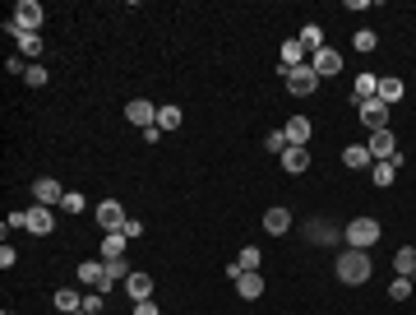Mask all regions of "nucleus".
<instances>
[{
    "instance_id": "nucleus-1",
    "label": "nucleus",
    "mask_w": 416,
    "mask_h": 315,
    "mask_svg": "<svg viewBox=\"0 0 416 315\" xmlns=\"http://www.w3.org/2000/svg\"><path fill=\"white\" fill-rule=\"evenodd\" d=\"M42 23H46L42 5H37V0H19V5H14V19H5V32H10V37H19V32H37Z\"/></svg>"
},
{
    "instance_id": "nucleus-2",
    "label": "nucleus",
    "mask_w": 416,
    "mask_h": 315,
    "mask_svg": "<svg viewBox=\"0 0 416 315\" xmlns=\"http://www.w3.org/2000/svg\"><path fill=\"white\" fill-rule=\"evenodd\" d=\"M338 278L347 287H361L370 278V255L366 251H352V246H347V251L338 255Z\"/></svg>"
},
{
    "instance_id": "nucleus-3",
    "label": "nucleus",
    "mask_w": 416,
    "mask_h": 315,
    "mask_svg": "<svg viewBox=\"0 0 416 315\" xmlns=\"http://www.w3.org/2000/svg\"><path fill=\"white\" fill-rule=\"evenodd\" d=\"M282 84H287L292 97H310L315 88H319V75H315L310 65H296V70H282Z\"/></svg>"
},
{
    "instance_id": "nucleus-4",
    "label": "nucleus",
    "mask_w": 416,
    "mask_h": 315,
    "mask_svg": "<svg viewBox=\"0 0 416 315\" xmlns=\"http://www.w3.org/2000/svg\"><path fill=\"white\" fill-rule=\"evenodd\" d=\"M347 241H352V251L375 246V241H379V222H375V218H352V222H347Z\"/></svg>"
},
{
    "instance_id": "nucleus-5",
    "label": "nucleus",
    "mask_w": 416,
    "mask_h": 315,
    "mask_svg": "<svg viewBox=\"0 0 416 315\" xmlns=\"http://www.w3.org/2000/svg\"><path fill=\"white\" fill-rule=\"evenodd\" d=\"M97 222H102V232H125V204L121 200H102V204H97Z\"/></svg>"
},
{
    "instance_id": "nucleus-6",
    "label": "nucleus",
    "mask_w": 416,
    "mask_h": 315,
    "mask_svg": "<svg viewBox=\"0 0 416 315\" xmlns=\"http://www.w3.org/2000/svg\"><path fill=\"white\" fill-rule=\"evenodd\" d=\"M125 121L139 126V130H148V126H157V107L148 102V97H135V102L125 107Z\"/></svg>"
},
{
    "instance_id": "nucleus-7",
    "label": "nucleus",
    "mask_w": 416,
    "mask_h": 315,
    "mask_svg": "<svg viewBox=\"0 0 416 315\" xmlns=\"http://www.w3.org/2000/svg\"><path fill=\"white\" fill-rule=\"evenodd\" d=\"M366 149H370V158H375V162H393V158H398V144H393V130H375Z\"/></svg>"
},
{
    "instance_id": "nucleus-8",
    "label": "nucleus",
    "mask_w": 416,
    "mask_h": 315,
    "mask_svg": "<svg viewBox=\"0 0 416 315\" xmlns=\"http://www.w3.org/2000/svg\"><path fill=\"white\" fill-rule=\"evenodd\" d=\"M361 126L375 135V130H388V107L379 102V97H370V102H361Z\"/></svg>"
},
{
    "instance_id": "nucleus-9",
    "label": "nucleus",
    "mask_w": 416,
    "mask_h": 315,
    "mask_svg": "<svg viewBox=\"0 0 416 315\" xmlns=\"http://www.w3.org/2000/svg\"><path fill=\"white\" fill-rule=\"evenodd\" d=\"M310 70H315V75H319V79L338 75V70H342V51H333V47L315 51V56H310Z\"/></svg>"
},
{
    "instance_id": "nucleus-10",
    "label": "nucleus",
    "mask_w": 416,
    "mask_h": 315,
    "mask_svg": "<svg viewBox=\"0 0 416 315\" xmlns=\"http://www.w3.org/2000/svg\"><path fill=\"white\" fill-rule=\"evenodd\" d=\"M32 195H37V204H61L65 200V190H61V181H51V176H37V181H32Z\"/></svg>"
},
{
    "instance_id": "nucleus-11",
    "label": "nucleus",
    "mask_w": 416,
    "mask_h": 315,
    "mask_svg": "<svg viewBox=\"0 0 416 315\" xmlns=\"http://www.w3.org/2000/svg\"><path fill=\"white\" fill-rule=\"evenodd\" d=\"M28 232H37V236L56 232V218H51V209H46V204H32L28 209Z\"/></svg>"
},
{
    "instance_id": "nucleus-12",
    "label": "nucleus",
    "mask_w": 416,
    "mask_h": 315,
    "mask_svg": "<svg viewBox=\"0 0 416 315\" xmlns=\"http://www.w3.org/2000/svg\"><path fill=\"white\" fill-rule=\"evenodd\" d=\"M125 292L135 301H153V278H148V274H130V278H125Z\"/></svg>"
},
{
    "instance_id": "nucleus-13",
    "label": "nucleus",
    "mask_w": 416,
    "mask_h": 315,
    "mask_svg": "<svg viewBox=\"0 0 416 315\" xmlns=\"http://www.w3.org/2000/svg\"><path fill=\"white\" fill-rule=\"evenodd\" d=\"M282 167H287L292 176H301L310 167V153H306V149H296V144H287V149H282Z\"/></svg>"
},
{
    "instance_id": "nucleus-14",
    "label": "nucleus",
    "mask_w": 416,
    "mask_h": 315,
    "mask_svg": "<svg viewBox=\"0 0 416 315\" xmlns=\"http://www.w3.org/2000/svg\"><path fill=\"white\" fill-rule=\"evenodd\" d=\"M282 135H287V144L306 149V140H310V121H306V116H292V121L282 126Z\"/></svg>"
},
{
    "instance_id": "nucleus-15",
    "label": "nucleus",
    "mask_w": 416,
    "mask_h": 315,
    "mask_svg": "<svg viewBox=\"0 0 416 315\" xmlns=\"http://www.w3.org/2000/svg\"><path fill=\"white\" fill-rule=\"evenodd\" d=\"M264 227H268V232H273V236H282V232H287V227H292V213H287V209H282V204H273V209H268V213H264Z\"/></svg>"
},
{
    "instance_id": "nucleus-16",
    "label": "nucleus",
    "mask_w": 416,
    "mask_h": 315,
    "mask_svg": "<svg viewBox=\"0 0 416 315\" xmlns=\"http://www.w3.org/2000/svg\"><path fill=\"white\" fill-rule=\"evenodd\" d=\"M277 56H282V70H296V65H306V47H301V42H282V51H277Z\"/></svg>"
},
{
    "instance_id": "nucleus-17",
    "label": "nucleus",
    "mask_w": 416,
    "mask_h": 315,
    "mask_svg": "<svg viewBox=\"0 0 416 315\" xmlns=\"http://www.w3.org/2000/svg\"><path fill=\"white\" fill-rule=\"evenodd\" d=\"M236 292H241L246 301L264 297V278H259V274H241V278H236Z\"/></svg>"
},
{
    "instance_id": "nucleus-18",
    "label": "nucleus",
    "mask_w": 416,
    "mask_h": 315,
    "mask_svg": "<svg viewBox=\"0 0 416 315\" xmlns=\"http://www.w3.org/2000/svg\"><path fill=\"white\" fill-rule=\"evenodd\" d=\"M375 97H379L384 107H393V102L402 97V79H393V75H388V79H379V93H375Z\"/></svg>"
},
{
    "instance_id": "nucleus-19",
    "label": "nucleus",
    "mask_w": 416,
    "mask_h": 315,
    "mask_svg": "<svg viewBox=\"0 0 416 315\" xmlns=\"http://www.w3.org/2000/svg\"><path fill=\"white\" fill-rule=\"evenodd\" d=\"M56 311H65V315H75V311H83V301H79V292L75 287H61V292H56Z\"/></svg>"
},
{
    "instance_id": "nucleus-20",
    "label": "nucleus",
    "mask_w": 416,
    "mask_h": 315,
    "mask_svg": "<svg viewBox=\"0 0 416 315\" xmlns=\"http://www.w3.org/2000/svg\"><path fill=\"white\" fill-rule=\"evenodd\" d=\"M102 265H107V278H102V292H107V287H116V283H125V278H130V269H125V260H102Z\"/></svg>"
},
{
    "instance_id": "nucleus-21",
    "label": "nucleus",
    "mask_w": 416,
    "mask_h": 315,
    "mask_svg": "<svg viewBox=\"0 0 416 315\" xmlns=\"http://www.w3.org/2000/svg\"><path fill=\"white\" fill-rule=\"evenodd\" d=\"M296 42H301V47L315 56V51H324V28H319V23H306V32H301Z\"/></svg>"
},
{
    "instance_id": "nucleus-22",
    "label": "nucleus",
    "mask_w": 416,
    "mask_h": 315,
    "mask_svg": "<svg viewBox=\"0 0 416 315\" xmlns=\"http://www.w3.org/2000/svg\"><path fill=\"white\" fill-rule=\"evenodd\" d=\"M398 158H393V162H375V167H370V176H375V186H393V176H398Z\"/></svg>"
},
{
    "instance_id": "nucleus-23",
    "label": "nucleus",
    "mask_w": 416,
    "mask_h": 315,
    "mask_svg": "<svg viewBox=\"0 0 416 315\" xmlns=\"http://www.w3.org/2000/svg\"><path fill=\"white\" fill-rule=\"evenodd\" d=\"M393 269H398V278H412L416 274V251L412 246H402V251L393 255Z\"/></svg>"
},
{
    "instance_id": "nucleus-24",
    "label": "nucleus",
    "mask_w": 416,
    "mask_h": 315,
    "mask_svg": "<svg viewBox=\"0 0 416 315\" xmlns=\"http://www.w3.org/2000/svg\"><path fill=\"white\" fill-rule=\"evenodd\" d=\"M102 260H125V232H107V241H102Z\"/></svg>"
},
{
    "instance_id": "nucleus-25",
    "label": "nucleus",
    "mask_w": 416,
    "mask_h": 315,
    "mask_svg": "<svg viewBox=\"0 0 416 315\" xmlns=\"http://www.w3.org/2000/svg\"><path fill=\"white\" fill-rule=\"evenodd\" d=\"M342 162H347V167H375V158H370L366 144H352V149L342 153Z\"/></svg>"
},
{
    "instance_id": "nucleus-26",
    "label": "nucleus",
    "mask_w": 416,
    "mask_h": 315,
    "mask_svg": "<svg viewBox=\"0 0 416 315\" xmlns=\"http://www.w3.org/2000/svg\"><path fill=\"white\" fill-rule=\"evenodd\" d=\"M14 42H19V51H23V56H42V32H19Z\"/></svg>"
},
{
    "instance_id": "nucleus-27",
    "label": "nucleus",
    "mask_w": 416,
    "mask_h": 315,
    "mask_svg": "<svg viewBox=\"0 0 416 315\" xmlns=\"http://www.w3.org/2000/svg\"><path fill=\"white\" fill-rule=\"evenodd\" d=\"M236 265H241V274H259V246H246L236 255Z\"/></svg>"
},
{
    "instance_id": "nucleus-28",
    "label": "nucleus",
    "mask_w": 416,
    "mask_h": 315,
    "mask_svg": "<svg viewBox=\"0 0 416 315\" xmlns=\"http://www.w3.org/2000/svg\"><path fill=\"white\" fill-rule=\"evenodd\" d=\"M181 126V107H157V130H176Z\"/></svg>"
},
{
    "instance_id": "nucleus-29",
    "label": "nucleus",
    "mask_w": 416,
    "mask_h": 315,
    "mask_svg": "<svg viewBox=\"0 0 416 315\" xmlns=\"http://www.w3.org/2000/svg\"><path fill=\"white\" fill-rule=\"evenodd\" d=\"M352 47H356V51H375V47H379V37H375L370 28H361V32L352 37Z\"/></svg>"
},
{
    "instance_id": "nucleus-30",
    "label": "nucleus",
    "mask_w": 416,
    "mask_h": 315,
    "mask_svg": "<svg viewBox=\"0 0 416 315\" xmlns=\"http://www.w3.org/2000/svg\"><path fill=\"white\" fill-rule=\"evenodd\" d=\"M388 297L407 301V297H412V278H393V283H388Z\"/></svg>"
},
{
    "instance_id": "nucleus-31",
    "label": "nucleus",
    "mask_w": 416,
    "mask_h": 315,
    "mask_svg": "<svg viewBox=\"0 0 416 315\" xmlns=\"http://www.w3.org/2000/svg\"><path fill=\"white\" fill-rule=\"evenodd\" d=\"M264 144H268V153L282 158V149H287V135H282V130H268V140H264Z\"/></svg>"
},
{
    "instance_id": "nucleus-32",
    "label": "nucleus",
    "mask_w": 416,
    "mask_h": 315,
    "mask_svg": "<svg viewBox=\"0 0 416 315\" xmlns=\"http://www.w3.org/2000/svg\"><path fill=\"white\" fill-rule=\"evenodd\" d=\"M32 88H46V65H28V75H23Z\"/></svg>"
},
{
    "instance_id": "nucleus-33",
    "label": "nucleus",
    "mask_w": 416,
    "mask_h": 315,
    "mask_svg": "<svg viewBox=\"0 0 416 315\" xmlns=\"http://www.w3.org/2000/svg\"><path fill=\"white\" fill-rule=\"evenodd\" d=\"M61 209H65V213H83V195H65Z\"/></svg>"
},
{
    "instance_id": "nucleus-34",
    "label": "nucleus",
    "mask_w": 416,
    "mask_h": 315,
    "mask_svg": "<svg viewBox=\"0 0 416 315\" xmlns=\"http://www.w3.org/2000/svg\"><path fill=\"white\" fill-rule=\"evenodd\" d=\"M83 311H88V315L102 311V292H88V297H83Z\"/></svg>"
},
{
    "instance_id": "nucleus-35",
    "label": "nucleus",
    "mask_w": 416,
    "mask_h": 315,
    "mask_svg": "<svg viewBox=\"0 0 416 315\" xmlns=\"http://www.w3.org/2000/svg\"><path fill=\"white\" fill-rule=\"evenodd\" d=\"M5 70H10V75H28V65H23V56H10V61H5Z\"/></svg>"
},
{
    "instance_id": "nucleus-36",
    "label": "nucleus",
    "mask_w": 416,
    "mask_h": 315,
    "mask_svg": "<svg viewBox=\"0 0 416 315\" xmlns=\"http://www.w3.org/2000/svg\"><path fill=\"white\" fill-rule=\"evenodd\" d=\"M14 260H19L14 246H0V265H5V269H14Z\"/></svg>"
},
{
    "instance_id": "nucleus-37",
    "label": "nucleus",
    "mask_w": 416,
    "mask_h": 315,
    "mask_svg": "<svg viewBox=\"0 0 416 315\" xmlns=\"http://www.w3.org/2000/svg\"><path fill=\"white\" fill-rule=\"evenodd\" d=\"M135 315H157V301H135Z\"/></svg>"
},
{
    "instance_id": "nucleus-38",
    "label": "nucleus",
    "mask_w": 416,
    "mask_h": 315,
    "mask_svg": "<svg viewBox=\"0 0 416 315\" xmlns=\"http://www.w3.org/2000/svg\"><path fill=\"white\" fill-rule=\"evenodd\" d=\"M75 315H88V311H75Z\"/></svg>"
},
{
    "instance_id": "nucleus-39",
    "label": "nucleus",
    "mask_w": 416,
    "mask_h": 315,
    "mask_svg": "<svg viewBox=\"0 0 416 315\" xmlns=\"http://www.w3.org/2000/svg\"><path fill=\"white\" fill-rule=\"evenodd\" d=\"M5 315H14V311H5Z\"/></svg>"
}]
</instances>
